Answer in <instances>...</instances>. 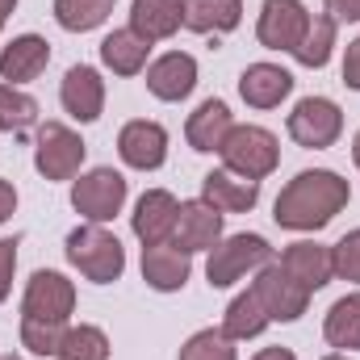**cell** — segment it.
Returning a JSON list of instances; mask_svg holds the SVG:
<instances>
[{
    "label": "cell",
    "instance_id": "40",
    "mask_svg": "<svg viewBox=\"0 0 360 360\" xmlns=\"http://www.w3.org/2000/svg\"><path fill=\"white\" fill-rule=\"evenodd\" d=\"M352 155H356V168H360V130H356V143H352Z\"/></svg>",
    "mask_w": 360,
    "mask_h": 360
},
{
    "label": "cell",
    "instance_id": "18",
    "mask_svg": "<svg viewBox=\"0 0 360 360\" xmlns=\"http://www.w3.org/2000/svg\"><path fill=\"white\" fill-rule=\"evenodd\" d=\"M193 84H197V59L184 51H172L147 68V89L160 101H184L193 92Z\"/></svg>",
    "mask_w": 360,
    "mask_h": 360
},
{
    "label": "cell",
    "instance_id": "15",
    "mask_svg": "<svg viewBox=\"0 0 360 360\" xmlns=\"http://www.w3.org/2000/svg\"><path fill=\"white\" fill-rule=\"evenodd\" d=\"M59 101H63V109H68L76 122H96L101 109H105V80H101V72H96V68H84V63L72 68V72L63 76Z\"/></svg>",
    "mask_w": 360,
    "mask_h": 360
},
{
    "label": "cell",
    "instance_id": "42",
    "mask_svg": "<svg viewBox=\"0 0 360 360\" xmlns=\"http://www.w3.org/2000/svg\"><path fill=\"white\" fill-rule=\"evenodd\" d=\"M0 360H21V356H0Z\"/></svg>",
    "mask_w": 360,
    "mask_h": 360
},
{
    "label": "cell",
    "instance_id": "19",
    "mask_svg": "<svg viewBox=\"0 0 360 360\" xmlns=\"http://www.w3.org/2000/svg\"><path fill=\"white\" fill-rule=\"evenodd\" d=\"M184 25V0H134L130 4V30L143 42H164Z\"/></svg>",
    "mask_w": 360,
    "mask_h": 360
},
{
    "label": "cell",
    "instance_id": "24",
    "mask_svg": "<svg viewBox=\"0 0 360 360\" xmlns=\"http://www.w3.org/2000/svg\"><path fill=\"white\" fill-rule=\"evenodd\" d=\"M243 21L239 0H184V25L197 34H226Z\"/></svg>",
    "mask_w": 360,
    "mask_h": 360
},
{
    "label": "cell",
    "instance_id": "32",
    "mask_svg": "<svg viewBox=\"0 0 360 360\" xmlns=\"http://www.w3.org/2000/svg\"><path fill=\"white\" fill-rule=\"evenodd\" d=\"M63 323H46V319H21V344L38 356H55L59 340H63Z\"/></svg>",
    "mask_w": 360,
    "mask_h": 360
},
{
    "label": "cell",
    "instance_id": "26",
    "mask_svg": "<svg viewBox=\"0 0 360 360\" xmlns=\"http://www.w3.org/2000/svg\"><path fill=\"white\" fill-rule=\"evenodd\" d=\"M323 335H327L331 348H360V293L340 297V302L327 310Z\"/></svg>",
    "mask_w": 360,
    "mask_h": 360
},
{
    "label": "cell",
    "instance_id": "41",
    "mask_svg": "<svg viewBox=\"0 0 360 360\" xmlns=\"http://www.w3.org/2000/svg\"><path fill=\"white\" fill-rule=\"evenodd\" d=\"M327 360H348V356H327Z\"/></svg>",
    "mask_w": 360,
    "mask_h": 360
},
{
    "label": "cell",
    "instance_id": "16",
    "mask_svg": "<svg viewBox=\"0 0 360 360\" xmlns=\"http://www.w3.org/2000/svg\"><path fill=\"white\" fill-rule=\"evenodd\" d=\"M201 201H210L218 214H248L260 201V180L235 176V172H210L201 180Z\"/></svg>",
    "mask_w": 360,
    "mask_h": 360
},
{
    "label": "cell",
    "instance_id": "35",
    "mask_svg": "<svg viewBox=\"0 0 360 360\" xmlns=\"http://www.w3.org/2000/svg\"><path fill=\"white\" fill-rule=\"evenodd\" d=\"M344 84L360 92V38L348 42V55H344Z\"/></svg>",
    "mask_w": 360,
    "mask_h": 360
},
{
    "label": "cell",
    "instance_id": "2",
    "mask_svg": "<svg viewBox=\"0 0 360 360\" xmlns=\"http://www.w3.org/2000/svg\"><path fill=\"white\" fill-rule=\"evenodd\" d=\"M68 260L96 285H109V281H117L126 272V252H122L117 235H109L101 222L76 226L68 235Z\"/></svg>",
    "mask_w": 360,
    "mask_h": 360
},
{
    "label": "cell",
    "instance_id": "5",
    "mask_svg": "<svg viewBox=\"0 0 360 360\" xmlns=\"http://www.w3.org/2000/svg\"><path fill=\"white\" fill-rule=\"evenodd\" d=\"M84 151L89 147L76 130H68L63 122H46L34 139V168L46 180H72L84 164Z\"/></svg>",
    "mask_w": 360,
    "mask_h": 360
},
{
    "label": "cell",
    "instance_id": "27",
    "mask_svg": "<svg viewBox=\"0 0 360 360\" xmlns=\"http://www.w3.org/2000/svg\"><path fill=\"white\" fill-rule=\"evenodd\" d=\"M331 46H335V17H331V13H319V17H310V30H306V38L297 42L293 59H297L302 68H323V63L331 59Z\"/></svg>",
    "mask_w": 360,
    "mask_h": 360
},
{
    "label": "cell",
    "instance_id": "9",
    "mask_svg": "<svg viewBox=\"0 0 360 360\" xmlns=\"http://www.w3.org/2000/svg\"><path fill=\"white\" fill-rule=\"evenodd\" d=\"M310 30V13L302 0H264L260 8V25H256V38L260 46L269 51H297V42L306 38Z\"/></svg>",
    "mask_w": 360,
    "mask_h": 360
},
{
    "label": "cell",
    "instance_id": "22",
    "mask_svg": "<svg viewBox=\"0 0 360 360\" xmlns=\"http://www.w3.org/2000/svg\"><path fill=\"white\" fill-rule=\"evenodd\" d=\"M231 109L222 105V101H201L193 113H188V126H184V139H188V147L193 151H218L222 147V139L231 134Z\"/></svg>",
    "mask_w": 360,
    "mask_h": 360
},
{
    "label": "cell",
    "instance_id": "7",
    "mask_svg": "<svg viewBox=\"0 0 360 360\" xmlns=\"http://www.w3.org/2000/svg\"><path fill=\"white\" fill-rule=\"evenodd\" d=\"M72 205H76V214H84L89 222H109V218H117L122 205H126V176L113 172V168H92V172H84V176L76 180Z\"/></svg>",
    "mask_w": 360,
    "mask_h": 360
},
{
    "label": "cell",
    "instance_id": "36",
    "mask_svg": "<svg viewBox=\"0 0 360 360\" xmlns=\"http://www.w3.org/2000/svg\"><path fill=\"white\" fill-rule=\"evenodd\" d=\"M327 13L335 21H360V0H327Z\"/></svg>",
    "mask_w": 360,
    "mask_h": 360
},
{
    "label": "cell",
    "instance_id": "21",
    "mask_svg": "<svg viewBox=\"0 0 360 360\" xmlns=\"http://www.w3.org/2000/svg\"><path fill=\"white\" fill-rule=\"evenodd\" d=\"M188 252H180L172 243H155V248H143V281L151 285V289H160V293H176L184 289V281H188Z\"/></svg>",
    "mask_w": 360,
    "mask_h": 360
},
{
    "label": "cell",
    "instance_id": "31",
    "mask_svg": "<svg viewBox=\"0 0 360 360\" xmlns=\"http://www.w3.org/2000/svg\"><path fill=\"white\" fill-rule=\"evenodd\" d=\"M180 360H235V340L222 327H205V331L184 340Z\"/></svg>",
    "mask_w": 360,
    "mask_h": 360
},
{
    "label": "cell",
    "instance_id": "1",
    "mask_svg": "<svg viewBox=\"0 0 360 360\" xmlns=\"http://www.w3.org/2000/svg\"><path fill=\"white\" fill-rule=\"evenodd\" d=\"M348 197H352L348 180L340 176V172H327V168L297 172L281 188V197L272 205V218L285 231H323L348 205Z\"/></svg>",
    "mask_w": 360,
    "mask_h": 360
},
{
    "label": "cell",
    "instance_id": "20",
    "mask_svg": "<svg viewBox=\"0 0 360 360\" xmlns=\"http://www.w3.org/2000/svg\"><path fill=\"white\" fill-rule=\"evenodd\" d=\"M289 92H293V76L285 68H276V63H252L239 76V96L252 109H276Z\"/></svg>",
    "mask_w": 360,
    "mask_h": 360
},
{
    "label": "cell",
    "instance_id": "38",
    "mask_svg": "<svg viewBox=\"0 0 360 360\" xmlns=\"http://www.w3.org/2000/svg\"><path fill=\"white\" fill-rule=\"evenodd\" d=\"M252 360H297L289 348H264V352H256Z\"/></svg>",
    "mask_w": 360,
    "mask_h": 360
},
{
    "label": "cell",
    "instance_id": "25",
    "mask_svg": "<svg viewBox=\"0 0 360 360\" xmlns=\"http://www.w3.org/2000/svg\"><path fill=\"white\" fill-rule=\"evenodd\" d=\"M269 323L272 319H269V310H264V302L256 297V289H248V293H239V297L231 302L222 331H226L231 340H256Z\"/></svg>",
    "mask_w": 360,
    "mask_h": 360
},
{
    "label": "cell",
    "instance_id": "39",
    "mask_svg": "<svg viewBox=\"0 0 360 360\" xmlns=\"http://www.w3.org/2000/svg\"><path fill=\"white\" fill-rule=\"evenodd\" d=\"M13 8H17V0H0V30H4V21H8Z\"/></svg>",
    "mask_w": 360,
    "mask_h": 360
},
{
    "label": "cell",
    "instance_id": "30",
    "mask_svg": "<svg viewBox=\"0 0 360 360\" xmlns=\"http://www.w3.org/2000/svg\"><path fill=\"white\" fill-rule=\"evenodd\" d=\"M38 122V101L17 92L13 84H0V130L4 134H21Z\"/></svg>",
    "mask_w": 360,
    "mask_h": 360
},
{
    "label": "cell",
    "instance_id": "6",
    "mask_svg": "<svg viewBox=\"0 0 360 360\" xmlns=\"http://www.w3.org/2000/svg\"><path fill=\"white\" fill-rule=\"evenodd\" d=\"M340 130H344V113H340V105L327 101V96H306V101H297L293 113H289V139H293L297 147L323 151V147H331V143L340 139Z\"/></svg>",
    "mask_w": 360,
    "mask_h": 360
},
{
    "label": "cell",
    "instance_id": "4",
    "mask_svg": "<svg viewBox=\"0 0 360 360\" xmlns=\"http://www.w3.org/2000/svg\"><path fill=\"white\" fill-rule=\"evenodd\" d=\"M269 260H272V248L264 235H231V239H222V243L210 248L205 276H210L214 289H226L239 276H248L252 269H264Z\"/></svg>",
    "mask_w": 360,
    "mask_h": 360
},
{
    "label": "cell",
    "instance_id": "3",
    "mask_svg": "<svg viewBox=\"0 0 360 360\" xmlns=\"http://www.w3.org/2000/svg\"><path fill=\"white\" fill-rule=\"evenodd\" d=\"M218 155H222L226 172L248 176V180H264L276 168V160H281V147H276V139L264 126H231V134L222 139Z\"/></svg>",
    "mask_w": 360,
    "mask_h": 360
},
{
    "label": "cell",
    "instance_id": "13",
    "mask_svg": "<svg viewBox=\"0 0 360 360\" xmlns=\"http://www.w3.org/2000/svg\"><path fill=\"white\" fill-rule=\"evenodd\" d=\"M46 63H51V42L38 38V34H21L0 51V80L13 84V89L30 84L46 72Z\"/></svg>",
    "mask_w": 360,
    "mask_h": 360
},
{
    "label": "cell",
    "instance_id": "33",
    "mask_svg": "<svg viewBox=\"0 0 360 360\" xmlns=\"http://www.w3.org/2000/svg\"><path fill=\"white\" fill-rule=\"evenodd\" d=\"M331 269H335V276L356 281V285H360V231L344 235V239L331 248Z\"/></svg>",
    "mask_w": 360,
    "mask_h": 360
},
{
    "label": "cell",
    "instance_id": "14",
    "mask_svg": "<svg viewBox=\"0 0 360 360\" xmlns=\"http://www.w3.org/2000/svg\"><path fill=\"white\" fill-rule=\"evenodd\" d=\"M176 210H180V201L168 188H151V193L139 197L130 226H134V235H139L147 248L168 243V239H172V226H176Z\"/></svg>",
    "mask_w": 360,
    "mask_h": 360
},
{
    "label": "cell",
    "instance_id": "28",
    "mask_svg": "<svg viewBox=\"0 0 360 360\" xmlns=\"http://www.w3.org/2000/svg\"><path fill=\"white\" fill-rule=\"evenodd\" d=\"M113 4L117 0H55V21L72 34H89L96 25H105Z\"/></svg>",
    "mask_w": 360,
    "mask_h": 360
},
{
    "label": "cell",
    "instance_id": "17",
    "mask_svg": "<svg viewBox=\"0 0 360 360\" xmlns=\"http://www.w3.org/2000/svg\"><path fill=\"white\" fill-rule=\"evenodd\" d=\"M281 269L289 272L306 293H314V289H323L335 269H331V248H323V243H310V239H302V243H289L285 248V256H281Z\"/></svg>",
    "mask_w": 360,
    "mask_h": 360
},
{
    "label": "cell",
    "instance_id": "12",
    "mask_svg": "<svg viewBox=\"0 0 360 360\" xmlns=\"http://www.w3.org/2000/svg\"><path fill=\"white\" fill-rule=\"evenodd\" d=\"M117 155L139 168V172H155L164 160H168V130L160 122H126L122 134H117Z\"/></svg>",
    "mask_w": 360,
    "mask_h": 360
},
{
    "label": "cell",
    "instance_id": "11",
    "mask_svg": "<svg viewBox=\"0 0 360 360\" xmlns=\"http://www.w3.org/2000/svg\"><path fill=\"white\" fill-rule=\"evenodd\" d=\"M222 239V214L210 201H180L176 226H172V248L180 252H210Z\"/></svg>",
    "mask_w": 360,
    "mask_h": 360
},
{
    "label": "cell",
    "instance_id": "10",
    "mask_svg": "<svg viewBox=\"0 0 360 360\" xmlns=\"http://www.w3.org/2000/svg\"><path fill=\"white\" fill-rule=\"evenodd\" d=\"M252 289H256V297L264 302V310H269L272 323H293V319H302V314H306L310 293H306L289 272L281 269V264H264Z\"/></svg>",
    "mask_w": 360,
    "mask_h": 360
},
{
    "label": "cell",
    "instance_id": "34",
    "mask_svg": "<svg viewBox=\"0 0 360 360\" xmlns=\"http://www.w3.org/2000/svg\"><path fill=\"white\" fill-rule=\"evenodd\" d=\"M13 269H17V239H0V302L13 289Z\"/></svg>",
    "mask_w": 360,
    "mask_h": 360
},
{
    "label": "cell",
    "instance_id": "23",
    "mask_svg": "<svg viewBox=\"0 0 360 360\" xmlns=\"http://www.w3.org/2000/svg\"><path fill=\"white\" fill-rule=\"evenodd\" d=\"M147 51H151V42H143L134 30H113L101 42V63L113 76H139L147 68Z\"/></svg>",
    "mask_w": 360,
    "mask_h": 360
},
{
    "label": "cell",
    "instance_id": "37",
    "mask_svg": "<svg viewBox=\"0 0 360 360\" xmlns=\"http://www.w3.org/2000/svg\"><path fill=\"white\" fill-rule=\"evenodd\" d=\"M13 210H17V188L8 180H0V222H8Z\"/></svg>",
    "mask_w": 360,
    "mask_h": 360
},
{
    "label": "cell",
    "instance_id": "8",
    "mask_svg": "<svg viewBox=\"0 0 360 360\" xmlns=\"http://www.w3.org/2000/svg\"><path fill=\"white\" fill-rule=\"evenodd\" d=\"M76 310V285L63 272L38 269L25 285L21 297V319H46V323H68V314Z\"/></svg>",
    "mask_w": 360,
    "mask_h": 360
},
{
    "label": "cell",
    "instance_id": "29",
    "mask_svg": "<svg viewBox=\"0 0 360 360\" xmlns=\"http://www.w3.org/2000/svg\"><path fill=\"white\" fill-rule=\"evenodd\" d=\"M55 356L59 360H109V340H105L101 327L80 323V327H68V331H63Z\"/></svg>",
    "mask_w": 360,
    "mask_h": 360
}]
</instances>
